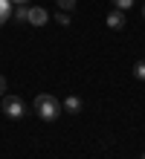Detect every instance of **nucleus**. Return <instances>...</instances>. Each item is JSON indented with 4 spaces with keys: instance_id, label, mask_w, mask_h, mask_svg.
Returning <instances> with one entry per match:
<instances>
[{
    "instance_id": "1",
    "label": "nucleus",
    "mask_w": 145,
    "mask_h": 159,
    "mask_svg": "<svg viewBox=\"0 0 145 159\" xmlns=\"http://www.w3.org/2000/svg\"><path fill=\"white\" fill-rule=\"evenodd\" d=\"M35 113L44 121H55L58 116H61V101H58L55 96H50V93H41V96L35 98Z\"/></svg>"
},
{
    "instance_id": "2",
    "label": "nucleus",
    "mask_w": 145,
    "mask_h": 159,
    "mask_svg": "<svg viewBox=\"0 0 145 159\" xmlns=\"http://www.w3.org/2000/svg\"><path fill=\"white\" fill-rule=\"evenodd\" d=\"M0 110H3L6 119H23L26 116V104L17 96H3L0 98Z\"/></svg>"
},
{
    "instance_id": "3",
    "label": "nucleus",
    "mask_w": 145,
    "mask_h": 159,
    "mask_svg": "<svg viewBox=\"0 0 145 159\" xmlns=\"http://www.w3.org/2000/svg\"><path fill=\"white\" fill-rule=\"evenodd\" d=\"M46 20H50L46 9H41V6H29V23H32V26H44Z\"/></svg>"
},
{
    "instance_id": "4",
    "label": "nucleus",
    "mask_w": 145,
    "mask_h": 159,
    "mask_svg": "<svg viewBox=\"0 0 145 159\" xmlns=\"http://www.w3.org/2000/svg\"><path fill=\"white\" fill-rule=\"evenodd\" d=\"M61 107H64V110H67V113H70V116H79L84 104H81V98H79V96H67Z\"/></svg>"
},
{
    "instance_id": "5",
    "label": "nucleus",
    "mask_w": 145,
    "mask_h": 159,
    "mask_svg": "<svg viewBox=\"0 0 145 159\" xmlns=\"http://www.w3.org/2000/svg\"><path fill=\"white\" fill-rule=\"evenodd\" d=\"M125 23H128V20H125V15H122V9H113V12L108 15V26H110V29H122Z\"/></svg>"
},
{
    "instance_id": "6",
    "label": "nucleus",
    "mask_w": 145,
    "mask_h": 159,
    "mask_svg": "<svg viewBox=\"0 0 145 159\" xmlns=\"http://www.w3.org/2000/svg\"><path fill=\"white\" fill-rule=\"evenodd\" d=\"M12 15H15L17 20H21V23H29V6H26V3H15Z\"/></svg>"
},
{
    "instance_id": "7",
    "label": "nucleus",
    "mask_w": 145,
    "mask_h": 159,
    "mask_svg": "<svg viewBox=\"0 0 145 159\" xmlns=\"http://www.w3.org/2000/svg\"><path fill=\"white\" fill-rule=\"evenodd\" d=\"M9 15H12V0H0V26L9 20Z\"/></svg>"
},
{
    "instance_id": "8",
    "label": "nucleus",
    "mask_w": 145,
    "mask_h": 159,
    "mask_svg": "<svg viewBox=\"0 0 145 159\" xmlns=\"http://www.w3.org/2000/svg\"><path fill=\"white\" fill-rule=\"evenodd\" d=\"M133 78L145 81V61H137V67H133Z\"/></svg>"
},
{
    "instance_id": "9",
    "label": "nucleus",
    "mask_w": 145,
    "mask_h": 159,
    "mask_svg": "<svg viewBox=\"0 0 145 159\" xmlns=\"http://www.w3.org/2000/svg\"><path fill=\"white\" fill-rule=\"evenodd\" d=\"M58 9H61V12H73V9H75V0H58Z\"/></svg>"
},
{
    "instance_id": "10",
    "label": "nucleus",
    "mask_w": 145,
    "mask_h": 159,
    "mask_svg": "<svg viewBox=\"0 0 145 159\" xmlns=\"http://www.w3.org/2000/svg\"><path fill=\"white\" fill-rule=\"evenodd\" d=\"M55 20L61 23V26H70V15H67V12H58V15H55Z\"/></svg>"
},
{
    "instance_id": "11",
    "label": "nucleus",
    "mask_w": 145,
    "mask_h": 159,
    "mask_svg": "<svg viewBox=\"0 0 145 159\" xmlns=\"http://www.w3.org/2000/svg\"><path fill=\"white\" fill-rule=\"evenodd\" d=\"M113 3H116V9H122V12H125V9L133 6V0H113Z\"/></svg>"
},
{
    "instance_id": "12",
    "label": "nucleus",
    "mask_w": 145,
    "mask_h": 159,
    "mask_svg": "<svg viewBox=\"0 0 145 159\" xmlns=\"http://www.w3.org/2000/svg\"><path fill=\"white\" fill-rule=\"evenodd\" d=\"M0 93H6V78L0 75Z\"/></svg>"
},
{
    "instance_id": "13",
    "label": "nucleus",
    "mask_w": 145,
    "mask_h": 159,
    "mask_svg": "<svg viewBox=\"0 0 145 159\" xmlns=\"http://www.w3.org/2000/svg\"><path fill=\"white\" fill-rule=\"evenodd\" d=\"M12 3H26V0H12Z\"/></svg>"
},
{
    "instance_id": "14",
    "label": "nucleus",
    "mask_w": 145,
    "mask_h": 159,
    "mask_svg": "<svg viewBox=\"0 0 145 159\" xmlns=\"http://www.w3.org/2000/svg\"><path fill=\"white\" fill-rule=\"evenodd\" d=\"M139 159H145V153H142V156H139Z\"/></svg>"
},
{
    "instance_id": "15",
    "label": "nucleus",
    "mask_w": 145,
    "mask_h": 159,
    "mask_svg": "<svg viewBox=\"0 0 145 159\" xmlns=\"http://www.w3.org/2000/svg\"><path fill=\"white\" fill-rule=\"evenodd\" d=\"M142 15H145V9H142Z\"/></svg>"
}]
</instances>
